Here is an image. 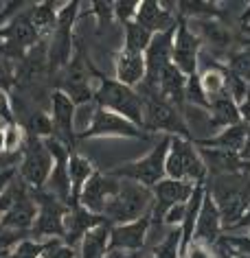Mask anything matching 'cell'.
Instances as JSON below:
<instances>
[{
	"label": "cell",
	"mask_w": 250,
	"mask_h": 258,
	"mask_svg": "<svg viewBox=\"0 0 250 258\" xmlns=\"http://www.w3.org/2000/svg\"><path fill=\"white\" fill-rule=\"evenodd\" d=\"M211 197L220 210L222 228H233L239 219L246 215L250 206V179L241 177L237 173H226V175L215 177L211 184Z\"/></svg>",
	"instance_id": "cell-1"
},
{
	"label": "cell",
	"mask_w": 250,
	"mask_h": 258,
	"mask_svg": "<svg viewBox=\"0 0 250 258\" xmlns=\"http://www.w3.org/2000/svg\"><path fill=\"white\" fill-rule=\"evenodd\" d=\"M152 206L154 192L143 184L125 179V182H121V188L114 199L108 204L104 217L112 223H132L145 217L147 212H152Z\"/></svg>",
	"instance_id": "cell-2"
},
{
	"label": "cell",
	"mask_w": 250,
	"mask_h": 258,
	"mask_svg": "<svg viewBox=\"0 0 250 258\" xmlns=\"http://www.w3.org/2000/svg\"><path fill=\"white\" fill-rule=\"evenodd\" d=\"M94 101L99 107L110 109V112L123 116V118L132 120L134 125L143 127V112H145V101L138 92H134L132 88L123 86L119 81L104 79L99 90L94 92Z\"/></svg>",
	"instance_id": "cell-3"
},
{
	"label": "cell",
	"mask_w": 250,
	"mask_h": 258,
	"mask_svg": "<svg viewBox=\"0 0 250 258\" xmlns=\"http://www.w3.org/2000/svg\"><path fill=\"white\" fill-rule=\"evenodd\" d=\"M165 173L171 179H184L191 184H200L207 175V164L200 151L189 143L187 138H171L169 153H167Z\"/></svg>",
	"instance_id": "cell-4"
},
{
	"label": "cell",
	"mask_w": 250,
	"mask_h": 258,
	"mask_svg": "<svg viewBox=\"0 0 250 258\" xmlns=\"http://www.w3.org/2000/svg\"><path fill=\"white\" fill-rule=\"evenodd\" d=\"M169 143H171V138H163L152 149V153L147 158L121 166V169H117L112 175L132 179V182H138V184L147 186V188H149V186H156L158 182H163L165 175H167L165 164H167V153H169Z\"/></svg>",
	"instance_id": "cell-5"
},
{
	"label": "cell",
	"mask_w": 250,
	"mask_h": 258,
	"mask_svg": "<svg viewBox=\"0 0 250 258\" xmlns=\"http://www.w3.org/2000/svg\"><path fill=\"white\" fill-rule=\"evenodd\" d=\"M51 171H53V156L46 149L42 138L27 136L22 147V164H20V175L29 186L42 188L48 182Z\"/></svg>",
	"instance_id": "cell-6"
},
{
	"label": "cell",
	"mask_w": 250,
	"mask_h": 258,
	"mask_svg": "<svg viewBox=\"0 0 250 258\" xmlns=\"http://www.w3.org/2000/svg\"><path fill=\"white\" fill-rule=\"evenodd\" d=\"M145 112H143V127L152 129V132H169L178 134L180 138L189 136V129L184 125L182 116L178 109L167 103L160 94H145Z\"/></svg>",
	"instance_id": "cell-7"
},
{
	"label": "cell",
	"mask_w": 250,
	"mask_h": 258,
	"mask_svg": "<svg viewBox=\"0 0 250 258\" xmlns=\"http://www.w3.org/2000/svg\"><path fill=\"white\" fill-rule=\"evenodd\" d=\"M121 188V179L117 175H101L94 171L92 177L83 184L81 195H79V206H83L92 215H104L108 204L114 199V195Z\"/></svg>",
	"instance_id": "cell-8"
},
{
	"label": "cell",
	"mask_w": 250,
	"mask_h": 258,
	"mask_svg": "<svg viewBox=\"0 0 250 258\" xmlns=\"http://www.w3.org/2000/svg\"><path fill=\"white\" fill-rule=\"evenodd\" d=\"M197 59H200V40L189 31L187 22L180 20L176 24L171 63H174L184 77H189V75L197 73Z\"/></svg>",
	"instance_id": "cell-9"
},
{
	"label": "cell",
	"mask_w": 250,
	"mask_h": 258,
	"mask_svg": "<svg viewBox=\"0 0 250 258\" xmlns=\"http://www.w3.org/2000/svg\"><path fill=\"white\" fill-rule=\"evenodd\" d=\"M37 219L33 223V234L35 236H51V238H62L64 236V217L68 208L60 202L55 195H42L37 197Z\"/></svg>",
	"instance_id": "cell-10"
},
{
	"label": "cell",
	"mask_w": 250,
	"mask_h": 258,
	"mask_svg": "<svg viewBox=\"0 0 250 258\" xmlns=\"http://www.w3.org/2000/svg\"><path fill=\"white\" fill-rule=\"evenodd\" d=\"M197 184H191V182H184V179H171L167 177L163 182H158L154 186V206H152V212H154V221L163 219V215L171 206L176 204H187L191 192L195 190Z\"/></svg>",
	"instance_id": "cell-11"
},
{
	"label": "cell",
	"mask_w": 250,
	"mask_h": 258,
	"mask_svg": "<svg viewBox=\"0 0 250 258\" xmlns=\"http://www.w3.org/2000/svg\"><path fill=\"white\" fill-rule=\"evenodd\" d=\"M140 127L134 125L132 120L123 118V116L110 112V109L97 107V112L92 116V125L81 134L83 138L90 136H138Z\"/></svg>",
	"instance_id": "cell-12"
},
{
	"label": "cell",
	"mask_w": 250,
	"mask_h": 258,
	"mask_svg": "<svg viewBox=\"0 0 250 258\" xmlns=\"http://www.w3.org/2000/svg\"><path fill=\"white\" fill-rule=\"evenodd\" d=\"M152 225V212L132 223H119L110 228V249H140Z\"/></svg>",
	"instance_id": "cell-13"
},
{
	"label": "cell",
	"mask_w": 250,
	"mask_h": 258,
	"mask_svg": "<svg viewBox=\"0 0 250 258\" xmlns=\"http://www.w3.org/2000/svg\"><path fill=\"white\" fill-rule=\"evenodd\" d=\"M220 232H222L220 210H217V206L213 202V197H211V192L207 190L204 192V199H202V206H200V212H197L193 241H200L204 245H209V247H213V245L220 241Z\"/></svg>",
	"instance_id": "cell-14"
},
{
	"label": "cell",
	"mask_w": 250,
	"mask_h": 258,
	"mask_svg": "<svg viewBox=\"0 0 250 258\" xmlns=\"http://www.w3.org/2000/svg\"><path fill=\"white\" fill-rule=\"evenodd\" d=\"M101 221H106V217L92 215V212H88L83 206L68 208L66 217H64V243L75 247V245L86 236V232L92 230L94 225H99Z\"/></svg>",
	"instance_id": "cell-15"
},
{
	"label": "cell",
	"mask_w": 250,
	"mask_h": 258,
	"mask_svg": "<svg viewBox=\"0 0 250 258\" xmlns=\"http://www.w3.org/2000/svg\"><path fill=\"white\" fill-rule=\"evenodd\" d=\"M171 5L169 3H154V0H147V3H138V11H136V18L134 22L140 24L143 29H147L149 33L163 31L176 27L174 24V16L169 11Z\"/></svg>",
	"instance_id": "cell-16"
},
{
	"label": "cell",
	"mask_w": 250,
	"mask_h": 258,
	"mask_svg": "<svg viewBox=\"0 0 250 258\" xmlns=\"http://www.w3.org/2000/svg\"><path fill=\"white\" fill-rule=\"evenodd\" d=\"M73 116H75V101L66 92L57 90L53 94V129L57 132L55 138H60L66 147L73 145Z\"/></svg>",
	"instance_id": "cell-17"
},
{
	"label": "cell",
	"mask_w": 250,
	"mask_h": 258,
	"mask_svg": "<svg viewBox=\"0 0 250 258\" xmlns=\"http://www.w3.org/2000/svg\"><path fill=\"white\" fill-rule=\"evenodd\" d=\"M35 219H37V206L33 199H31V195H24L0 217V225H3V228L27 232L29 228H33Z\"/></svg>",
	"instance_id": "cell-18"
},
{
	"label": "cell",
	"mask_w": 250,
	"mask_h": 258,
	"mask_svg": "<svg viewBox=\"0 0 250 258\" xmlns=\"http://www.w3.org/2000/svg\"><path fill=\"white\" fill-rule=\"evenodd\" d=\"M143 79H145V55L123 48L117 57V81L132 88L138 86Z\"/></svg>",
	"instance_id": "cell-19"
},
{
	"label": "cell",
	"mask_w": 250,
	"mask_h": 258,
	"mask_svg": "<svg viewBox=\"0 0 250 258\" xmlns=\"http://www.w3.org/2000/svg\"><path fill=\"white\" fill-rule=\"evenodd\" d=\"M250 136V129L246 125H241V122H237V125H230L226 127L220 136L215 138H209V140H197V145L200 147H213L217 151H228V153H239L243 143L248 140Z\"/></svg>",
	"instance_id": "cell-20"
},
{
	"label": "cell",
	"mask_w": 250,
	"mask_h": 258,
	"mask_svg": "<svg viewBox=\"0 0 250 258\" xmlns=\"http://www.w3.org/2000/svg\"><path fill=\"white\" fill-rule=\"evenodd\" d=\"M184 86H187V77H184L174 63H169V66L163 70V75H160L158 94L163 96L167 103L178 107V105H182V101H184Z\"/></svg>",
	"instance_id": "cell-21"
},
{
	"label": "cell",
	"mask_w": 250,
	"mask_h": 258,
	"mask_svg": "<svg viewBox=\"0 0 250 258\" xmlns=\"http://www.w3.org/2000/svg\"><path fill=\"white\" fill-rule=\"evenodd\" d=\"M110 249V223L101 221L94 225L92 230L86 232V236L81 238V256L79 258H104Z\"/></svg>",
	"instance_id": "cell-22"
},
{
	"label": "cell",
	"mask_w": 250,
	"mask_h": 258,
	"mask_svg": "<svg viewBox=\"0 0 250 258\" xmlns=\"http://www.w3.org/2000/svg\"><path fill=\"white\" fill-rule=\"evenodd\" d=\"M92 164L88 162L86 158L77 156V153H70V160H68V175H70V208L79 206V195H81V188L88 179L92 177Z\"/></svg>",
	"instance_id": "cell-23"
},
{
	"label": "cell",
	"mask_w": 250,
	"mask_h": 258,
	"mask_svg": "<svg viewBox=\"0 0 250 258\" xmlns=\"http://www.w3.org/2000/svg\"><path fill=\"white\" fill-rule=\"evenodd\" d=\"M3 35H7V44H5V53H11V50H22L35 44L37 40V29L33 27L31 18H18V20L11 24L7 31H3Z\"/></svg>",
	"instance_id": "cell-24"
},
{
	"label": "cell",
	"mask_w": 250,
	"mask_h": 258,
	"mask_svg": "<svg viewBox=\"0 0 250 258\" xmlns=\"http://www.w3.org/2000/svg\"><path fill=\"white\" fill-rule=\"evenodd\" d=\"M209 109L213 112V118H211V125L213 127H230V125H237L241 122V116H239V105L230 99L228 92H222L220 96L209 101Z\"/></svg>",
	"instance_id": "cell-25"
},
{
	"label": "cell",
	"mask_w": 250,
	"mask_h": 258,
	"mask_svg": "<svg viewBox=\"0 0 250 258\" xmlns=\"http://www.w3.org/2000/svg\"><path fill=\"white\" fill-rule=\"evenodd\" d=\"M200 83H202V90L209 101L220 96L222 92H226V68L213 63V68L204 70V75L200 77Z\"/></svg>",
	"instance_id": "cell-26"
},
{
	"label": "cell",
	"mask_w": 250,
	"mask_h": 258,
	"mask_svg": "<svg viewBox=\"0 0 250 258\" xmlns=\"http://www.w3.org/2000/svg\"><path fill=\"white\" fill-rule=\"evenodd\" d=\"M149 42H152V33L147 29H143L134 20L125 24V50L143 55L147 46H149Z\"/></svg>",
	"instance_id": "cell-27"
},
{
	"label": "cell",
	"mask_w": 250,
	"mask_h": 258,
	"mask_svg": "<svg viewBox=\"0 0 250 258\" xmlns=\"http://www.w3.org/2000/svg\"><path fill=\"white\" fill-rule=\"evenodd\" d=\"M180 241H182L180 228H171L169 234L165 236V241L156 245L154 254H156V258H180Z\"/></svg>",
	"instance_id": "cell-28"
},
{
	"label": "cell",
	"mask_w": 250,
	"mask_h": 258,
	"mask_svg": "<svg viewBox=\"0 0 250 258\" xmlns=\"http://www.w3.org/2000/svg\"><path fill=\"white\" fill-rule=\"evenodd\" d=\"M184 99H187L189 103H193V105H200L204 109H209V99L207 94H204L202 90V83H200V75H189L187 77V86H184Z\"/></svg>",
	"instance_id": "cell-29"
},
{
	"label": "cell",
	"mask_w": 250,
	"mask_h": 258,
	"mask_svg": "<svg viewBox=\"0 0 250 258\" xmlns=\"http://www.w3.org/2000/svg\"><path fill=\"white\" fill-rule=\"evenodd\" d=\"M31 22H33V27L37 31H44V33H46L48 29H53V24H55V7H53V3L37 5L35 11L31 14Z\"/></svg>",
	"instance_id": "cell-30"
},
{
	"label": "cell",
	"mask_w": 250,
	"mask_h": 258,
	"mask_svg": "<svg viewBox=\"0 0 250 258\" xmlns=\"http://www.w3.org/2000/svg\"><path fill=\"white\" fill-rule=\"evenodd\" d=\"M44 251V243H35V241H20L14 249H9L7 254H3L0 258H42Z\"/></svg>",
	"instance_id": "cell-31"
},
{
	"label": "cell",
	"mask_w": 250,
	"mask_h": 258,
	"mask_svg": "<svg viewBox=\"0 0 250 258\" xmlns=\"http://www.w3.org/2000/svg\"><path fill=\"white\" fill-rule=\"evenodd\" d=\"M228 70L237 77H241L243 81L250 79V46H246L239 53H233L228 59Z\"/></svg>",
	"instance_id": "cell-32"
},
{
	"label": "cell",
	"mask_w": 250,
	"mask_h": 258,
	"mask_svg": "<svg viewBox=\"0 0 250 258\" xmlns=\"http://www.w3.org/2000/svg\"><path fill=\"white\" fill-rule=\"evenodd\" d=\"M42 258H75V247H70L62 238H51L44 243Z\"/></svg>",
	"instance_id": "cell-33"
},
{
	"label": "cell",
	"mask_w": 250,
	"mask_h": 258,
	"mask_svg": "<svg viewBox=\"0 0 250 258\" xmlns=\"http://www.w3.org/2000/svg\"><path fill=\"white\" fill-rule=\"evenodd\" d=\"M53 129V118H48L46 114H33L29 118V136H51Z\"/></svg>",
	"instance_id": "cell-34"
},
{
	"label": "cell",
	"mask_w": 250,
	"mask_h": 258,
	"mask_svg": "<svg viewBox=\"0 0 250 258\" xmlns=\"http://www.w3.org/2000/svg\"><path fill=\"white\" fill-rule=\"evenodd\" d=\"M24 147V140H22V132L16 122H9L5 127V151L7 153H18V149Z\"/></svg>",
	"instance_id": "cell-35"
},
{
	"label": "cell",
	"mask_w": 250,
	"mask_h": 258,
	"mask_svg": "<svg viewBox=\"0 0 250 258\" xmlns=\"http://www.w3.org/2000/svg\"><path fill=\"white\" fill-rule=\"evenodd\" d=\"M184 215H187V204H176V206H171V208L163 215V223L171 225V228H174L176 223H178V225H182Z\"/></svg>",
	"instance_id": "cell-36"
},
{
	"label": "cell",
	"mask_w": 250,
	"mask_h": 258,
	"mask_svg": "<svg viewBox=\"0 0 250 258\" xmlns=\"http://www.w3.org/2000/svg\"><path fill=\"white\" fill-rule=\"evenodd\" d=\"M138 11V3H114V14H117L119 20H123L125 24L132 22V18H136Z\"/></svg>",
	"instance_id": "cell-37"
},
{
	"label": "cell",
	"mask_w": 250,
	"mask_h": 258,
	"mask_svg": "<svg viewBox=\"0 0 250 258\" xmlns=\"http://www.w3.org/2000/svg\"><path fill=\"white\" fill-rule=\"evenodd\" d=\"M180 7L189 16H213L215 14V7L211 3H182Z\"/></svg>",
	"instance_id": "cell-38"
},
{
	"label": "cell",
	"mask_w": 250,
	"mask_h": 258,
	"mask_svg": "<svg viewBox=\"0 0 250 258\" xmlns=\"http://www.w3.org/2000/svg\"><path fill=\"white\" fill-rule=\"evenodd\" d=\"M92 9L97 11V18H99V27H106L110 24L112 16H114V5H108V3H94Z\"/></svg>",
	"instance_id": "cell-39"
},
{
	"label": "cell",
	"mask_w": 250,
	"mask_h": 258,
	"mask_svg": "<svg viewBox=\"0 0 250 258\" xmlns=\"http://www.w3.org/2000/svg\"><path fill=\"white\" fill-rule=\"evenodd\" d=\"M184 258H213V254H211L209 245H204L200 241H193L189 245L187 254H184Z\"/></svg>",
	"instance_id": "cell-40"
},
{
	"label": "cell",
	"mask_w": 250,
	"mask_h": 258,
	"mask_svg": "<svg viewBox=\"0 0 250 258\" xmlns=\"http://www.w3.org/2000/svg\"><path fill=\"white\" fill-rule=\"evenodd\" d=\"M104 258H143L140 249H108V254Z\"/></svg>",
	"instance_id": "cell-41"
},
{
	"label": "cell",
	"mask_w": 250,
	"mask_h": 258,
	"mask_svg": "<svg viewBox=\"0 0 250 258\" xmlns=\"http://www.w3.org/2000/svg\"><path fill=\"white\" fill-rule=\"evenodd\" d=\"M16 160H18V153H0V173L7 169H14Z\"/></svg>",
	"instance_id": "cell-42"
},
{
	"label": "cell",
	"mask_w": 250,
	"mask_h": 258,
	"mask_svg": "<svg viewBox=\"0 0 250 258\" xmlns=\"http://www.w3.org/2000/svg\"><path fill=\"white\" fill-rule=\"evenodd\" d=\"M14 177H16V169H7V171L0 173V195L5 192V188L11 184V179Z\"/></svg>",
	"instance_id": "cell-43"
},
{
	"label": "cell",
	"mask_w": 250,
	"mask_h": 258,
	"mask_svg": "<svg viewBox=\"0 0 250 258\" xmlns=\"http://www.w3.org/2000/svg\"><path fill=\"white\" fill-rule=\"evenodd\" d=\"M239 116H241L243 120L250 122V92H248V96H246V101L239 103Z\"/></svg>",
	"instance_id": "cell-44"
},
{
	"label": "cell",
	"mask_w": 250,
	"mask_h": 258,
	"mask_svg": "<svg viewBox=\"0 0 250 258\" xmlns=\"http://www.w3.org/2000/svg\"><path fill=\"white\" fill-rule=\"evenodd\" d=\"M237 156H239V158L243 160V162H248V164H250V136H248V140H246V143H243L241 151L237 153Z\"/></svg>",
	"instance_id": "cell-45"
},
{
	"label": "cell",
	"mask_w": 250,
	"mask_h": 258,
	"mask_svg": "<svg viewBox=\"0 0 250 258\" xmlns=\"http://www.w3.org/2000/svg\"><path fill=\"white\" fill-rule=\"evenodd\" d=\"M233 228H250V206H248L246 215H243V217L239 219V221H237V223L233 225ZM233 228H230V230H233Z\"/></svg>",
	"instance_id": "cell-46"
},
{
	"label": "cell",
	"mask_w": 250,
	"mask_h": 258,
	"mask_svg": "<svg viewBox=\"0 0 250 258\" xmlns=\"http://www.w3.org/2000/svg\"><path fill=\"white\" fill-rule=\"evenodd\" d=\"M7 81V73H5V66H3V57H0V86Z\"/></svg>",
	"instance_id": "cell-47"
},
{
	"label": "cell",
	"mask_w": 250,
	"mask_h": 258,
	"mask_svg": "<svg viewBox=\"0 0 250 258\" xmlns=\"http://www.w3.org/2000/svg\"><path fill=\"white\" fill-rule=\"evenodd\" d=\"M0 153H7L5 151V129H0Z\"/></svg>",
	"instance_id": "cell-48"
},
{
	"label": "cell",
	"mask_w": 250,
	"mask_h": 258,
	"mask_svg": "<svg viewBox=\"0 0 250 258\" xmlns=\"http://www.w3.org/2000/svg\"><path fill=\"white\" fill-rule=\"evenodd\" d=\"M246 33H248V35H250V24H248V27H246Z\"/></svg>",
	"instance_id": "cell-49"
},
{
	"label": "cell",
	"mask_w": 250,
	"mask_h": 258,
	"mask_svg": "<svg viewBox=\"0 0 250 258\" xmlns=\"http://www.w3.org/2000/svg\"><path fill=\"white\" fill-rule=\"evenodd\" d=\"M224 258H237V256H224Z\"/></svg>",
	"instance_id": "cell-50"
},
{
	"label": "cell",
	"mask_w": 250,
	"mask_h": 258,
	"mask_svg": "<svg viewBox=\"0 0 250 258\" xmlns=\"http://www.w3.org/2000/svg\"><path fill=\"white\" fill-rule=\"evenodd\" d=\"M237 258H248V256H237Z\"/></svg>",
	"instance_id": "cell-51"
},
{
	"label": "cell",
	"mask_w": 250,
	"mask_h": 258,
	"mask_svg": "<svg viewBox=\"0 0 250 258\" xmlns=\"http://www.w3.org/2000/svg\"><path fill=\"white\" fill-rule=\"evenodd\" d=\"M248 236H250V228H248Z\"/></svg>",
	"instance_id": "cell-52"
},
{
	"label": "cell",
	"mask_w": 250,
	"mask_h": 258,
	"mask_svg": "<svg viewBox=\"0 0 250 258\" xmlns=\"http://www.w3.org/2000/svg\"><path fill=\"white\" fill-rule=\"evenodd\" d=\"M0 256H3V254H0Z\"/></svg>",
	"instance_id": "cell-53"
}]
</instances>
